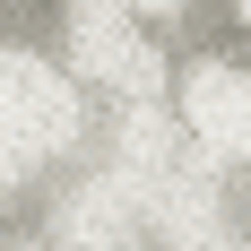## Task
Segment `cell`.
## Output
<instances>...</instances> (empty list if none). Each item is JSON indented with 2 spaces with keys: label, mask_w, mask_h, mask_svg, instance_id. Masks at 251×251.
Listing matches in <instances>:
<instances>
[{
  "label": "cell",
  "mask_w": 251,
  "mask_h": 251,
  "mask_svg": "<svg viewBox=\"0 0 251 251\" xmlns=\"http://www.w3.org/2000/svg\"><path fill=\"white\" fill-rule=\"evenodd\" d=\"M182 113L217 156H251V70H226V61H191L182 78Z\"/></svg>",
  "instance_id": "obj_1"
},
{
  "label": "cell",
  "mask_w": 251,
  "mask_h": 251,
  "mask_svg": "<svg viewBox=\"0 0 251 251\" xmlns=\"http://www.w3.org/2000/svg\"><path fill=\"white\" fill-rule=\"evenodd\" d=\"M104 87H122V96H156V87H165V61H156V44H130V52H122V70L104 78Z\"/></svg>",
  "instance_id": "obj_3"
},
{
  "label": "cell",
  "mask_w": 251,
  "mask_h": 251,
  "mask_svg": "<svg viewBox=\"0 0 251 251\" xmlns=\"http://www.w3.org/2000/svg\"><path fill=\"white\" fill-rule=\"evenodd\" d=\"M139 44V9H130V0H78L70 9V70L78 78H113L122 70V52Z\"/></svg>",
  "instance_id": "obj_2"
},
{
  "label": "cell",
  "mask_w": 251,
  "mask_h": 251,
  "mask_svg": "<svg viewBox=\"0 0 251 251\" xmlns=\"http://www.w3.org/2000/svg\"><path fill=\"white\" fill-rule=\"evenodd\" d=\"M130 9H139V18H174L182 0H130Z\"/></svg>",
  "instance_id": "obj_4"
},
{
  "label": "cell",
  "mask_w": 251,
  "mask_h": 251,
  "mask_svg": "<svg viewBox=\"0 0 251 251\" xmlns=\"http://www.w3.org/2000/svg\"><path fill=\"white\" fill-rule=\"evenodd\" d=\"M234 18H243V26H251V0H234Z\"/></svg>",
  "instance_id": "obj_5"
}]
</instances>
